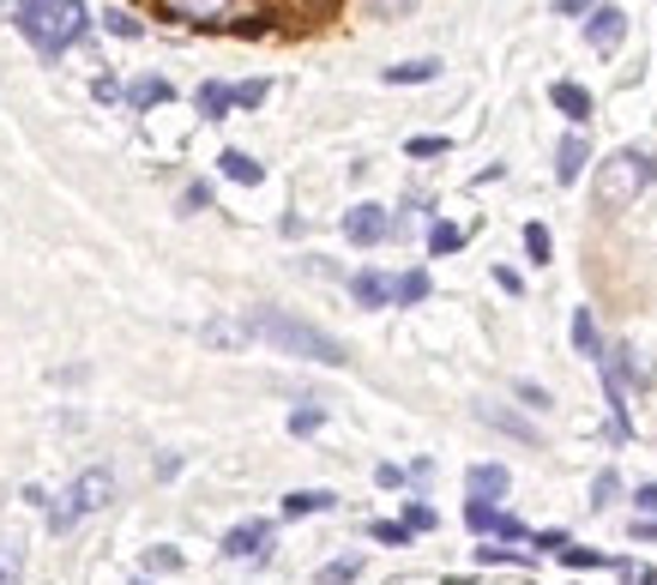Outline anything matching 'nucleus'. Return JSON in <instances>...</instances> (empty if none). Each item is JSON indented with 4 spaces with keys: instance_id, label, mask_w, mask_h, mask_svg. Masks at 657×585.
<instances>
[{
    "instance_id": "obj_1",
    "label": "nucleus",
    "mask_w": 657,
    "mask_h": 585,
    "mask_svg": "<svg viewBox=\"0 0 657 585\" xmlns=\"http://www.w3.org/2000/svg\"><path fill=\"white\" fill-rule=\"evenodd\" d=\"M13 19H19V31L37 42V54H66L90 31L85 0H19Z\"/></svg>"
},
{
    "instance_id": "obj_2",
    "label": "nucleus",
    "mask_w": 657,
    "mask_h": 585,
    "mask_svg": "<svg viewBox=\"0 0 657 585\" xmlns=\"http://www.w3.org/2000/svg\"><path fill=\"white\" fill-rule=\"evenodd\" d=\"M254 332L271 339L284 356H308V363H320V368H344L350 363V351L332 339V332H320L314 320H296V314H284V308H259Z\"/></svg>"
},
{
    "instance_id": "obj_3",
    "label": "nucleus",
    "mask_w": 657,
    "mask_h": 585,
    "mask_svg": "<svg viewBox=\"0 0 657 585\" xmlns=\"http://www.w3.org/2000/svg\"><path fill=\"white\" fill-rule=\"evenodd\" d=\"M657 182V157L652 151H609L592 175V206L597 211H628L645 187Z\"/></svg>"
},
{
    "instance_id": "obj_4",
    "label": "nucleus",
    "mask_w": 657,
    "mask_h": 585,
    "mask_svg": "<svg viewBox=\"0 0 657 585\" xmlns=\"http://www.w3.org/2000/svg\"><path fill=\"white\" fill-rule=\"evenodd\" d=\"M109 495H115V477H109V471H78L73 483H66L61 495H54L49 501V532L61 537V532H73L78 520H85V513H97L109 501Z\"/></svg>"
},
{
    "instance_id": "obj_5",
    "label": "nucleus",
    "mask_w": 657,
    "mask_h": 585,
    "mask_svg": "<svg viewBox=\"0 0 657 585\" xmlns=\"http://www.w3.org/2000/svg\"><path fill=\"white\" fill-rule=\"evenodd\" d=\"M621 37H628V13L621 7H592L585 13V49L609 54V49H621Z\"/></svg>"
},
{
    "instance_id": "obj_6",
    "label": "nucleus",
    "mask_w": 657,
    "mask_h": 585,
    "mask_svg": "<svg viewBox=\"0 0 657 585\" xmlns=\"http://www.w3.org/2000/svg\"><path fill=\"white\" fill-rule=\"evenodd\" d=\"M464 520H471V532H489V537H501V544H525V537H531V525H519L513 513L489 508V501H471Z\"/></svg>"
},
{
    "instance_id": "obj_7",
    "label": "nucleus",
    "mask_w": 657,
    "mask_h": 585,
    "mask_svg": "<svg viewBox=\"0 0 657 585\" xmlns=\"http://www.w3.org/2000/svg\"><path fill=\"white\" fill-rule=\"evenodd\" d=\"M387 230H392V218H387V206H350L344 211V235L356 247H374V242H387Z\"/></svg>"
},
{
    "instance_id": "obj_8",
    "label": "nucleus",
    "mask_w": 657,
    "mask_h": 585,
    "mask_svg": "<svg viewBox=\"0 0 657 585\" xmlns=\"http://www.w3.org/2000/svg\"><path fill=\"white\" fill-rule=\"evenodd\" d=\"M235 7H242V0H169V13L187 19V25H199V31L235 25Z\"/></svg>"
},
{
    "instance_id": "obj_9",
    "label": "nucleus",
    "mask_w": 657,
    "mask_h": 585,
    "mask_svg": "<svg viewBox=\"0 0 657 585\" xmlns=\"http://www.w3.org/2000/svg\"><path fill=\"white\" fill-rule=\"evenodd\" d=\"M266 549H271V520H247L223 537V556H235V561H259Z\"/></svg>"
},
{
    "instance_id": "obj_10",
    "label": "nucleus",
    "mask_w": 657,
    "mask_h": 585,
    "mask_svg": "<svg viewBox=\"0 0 657 585\" xmlns=\"http://www.w3.org/2000/svg\"><path fill=\"white\" fill-rule=\"evenodd\" d=\"M585 157H592L585 133H580V127H573V133H561V145H555V182H561V187H573V182H580V170H585Z\"/></svg>"
},
{
    "instance_id": "obj_11",
    "label": "nucleus",
    "mask_w": 657,
    "mask_h": 585,
    "mask_svg": "<svg viewBox=\"0 0 657 585\" xmlns=\"http://www.w3.org/2000/svg\"><path fill=\"white\" fill-rule=\"evenodd\" d=\"M549 103L561 109L573 127H585V121H592V92H585V85H573V78H555V85H549Z\"/></svg>"
},
{
    "instance_id": "obj_12",
    "label": "nucleus",
    "mask_w": 657,
    "mask_h": 585,
    "mask_svg": "<svg viewBox=\"0 0 657 585\" xmlns=\"http://www.w3.org/2000/svg\"><path fill=\"white\" fill-rule=\"evenodd\" d=\"M464 483H471V501H501L513 477H507V465H471Z\"/></svg>"
},
{
    "instance_id": "obj_13",
    "label": "nucleus",
    "mask_w": 657,
    "mask_h": 585,
    "mask_svg": "<svg viewBox=\"0 0 657 585\" xmlns=\"http://www.w3.org/2000/svg\"><path fill=\"white\" fill-rule=\"evenodd\" d=\"M350 296H356V308H387V302H392V278L387 272H356V278H350Z\"/></svg>"
},
{
    "instance_id": "obj_14",
    "label": "nucleus",
    "mask_w": 657,
    "mask_h": 585,
    "mask_svg": "<svg viewBox=\"0 0 657 585\" xmlns=\"http://www.w3.org/2000/svg\"><path fill=\"white\" fill-rule=\"evenodd\" d=\"M169 97H175V92H169V78H157V73H145V78H133V85H127L133 109H163Z\"/></svg>"
},
{
    "instance_id": "obj_15",
    "label": "nucleus",
    "mask_w": 657,
    "mask_h": 585,
    "mask_svg": "<svg viewBox=\"0 0 657 585\" xmlns=\"http://www.w3.org/2000/svg\"><path fill=\"white\" fill-rule=\"evenodd\" d=\"M230 109H235V85H223V78H206V85H199V115L218 121V115H230Z\"/></svg>"
},
{
    "instance_id": "obj_16",
    "label": "nucleus",
    "mask_w": 657,
    "mask_h": 585,
    "mask_svg": "<svg viewBox=\"0 0 657 585\" xmlns=\"http://www.w3.org/2000/svg\"><path fill=\"white\" fill-rule=\"evenodd\" d=\"M428 272H399L392 278V302H399V308H416V302H428Z\"/></svg>"
},
{
    "instance_id": "obj_17",
    "label": "nucleus",
    "mask_w": 657,
    "mask_h": 585,
    "mask_svg": "<svg viewBox=\"0 0 657 585\" xmlns=\"http://www.w3.org/2000/svg\"><path fill=\"white\" fill-rule=\"evenodd\" d=\"M223 175H230V182H242V187H259V182H266L259 157H247V151H223Z\"/></svg>"
},
{
    "instance_id": "obj_18",
    "label": "nucleus",
    "mask_w": 657,
    "mask_h": 585,
    "mask_svg": "<svg viewBox=\"0 0 657 585\" xmlns=\"http://www.w3.org/2000/svg\"><path fill=\"white\" fill-rule=\"evenodd\" d=\"M573 351H580V356H604V339H597L592 308H573Z\"/></svg>"
},
{
    "instance_id": "obj_19",
    "label": "nucleus",
    "mask_w": 657,
    "mask_h": 585,
    "mask_svg": "<svg viewBox=\"0 0 657 585\" xmlns=\"http://www.w3.org/2000/svg\"><path fill=\"white\" fill-rule=\"evenodd\" d=\"M435 73H440V61H399V66H387V85H428Z\"/></svg>"
},
{
    "instance_id": "obj_20",
    "label": "nucleus",
    "mask_w": 657,
    "mask_h": 585,
    "mask_svg": "<svg viewBox=\"0 0 657 585\" xmlns=\"http://www.w3.org/2000/svg\"><path fill=\"white\" fill-rule=\"evenodd\" d=\"M477 411L489 416L495 429H507V435H513V441H537V435H531V423H519L513 411H501V404H477Z\"/></svg>"
},
{
    "instance_id": "obj_21",
    "label": "nucleus",
    "mask_w": 657,
    "mask_h": 585,
    "mask_svg": "<svg viewBox=\"0 0 657 585\" xmlns=\"http://www.w3.org/2000/svg\"><path fill=\"white\" fill-rule=\"evenodd\" d=\"M447 133H416V139H404V157H416V163H428V157H440L447 151Z\"/></svg>"
},
{
    "instance_id": "obj_22",
    "label": "nucleus",
    "mask_w": 657,
    "mask_h": 585,
    "mask_svg": "<svg viewBox=\"0 0 657 585\" xmlns=\"http://www.w3.org/2000/svg\"><path fill=\"white\" fill-rule=\"evenodd\" d=\"M459 247H464L459 223H435V230H428V254H459Z\"/></svg>"
},
{
    "instance_id": "obj_23",
    "label": "nucleus",
    "mask_w": 657,
    "mask_h": 585,
    "mask_svg": "<svg viewBox=\"0 0 657 585\" xmlns=\"http://www.w3.org/2000/svg\"><path fill=\"white\" fill-rule=\"evenodd\" d=\"M356 573H362L356 556H338V561H326V568H320V585H350Z\"/></svg>"
},
{
    "instance_id": "obj_24",
    "label": "nucleus",
    "mask_w": 657,
    "mask_h": 585,
    "mask_svg": "<svg viewBox=\"0 0 657 585\" xmlns=\"http://www.w3.org/2000/svg\"><path fill=\"white\" fill-rule=\"evenodd\" d=\"M525 254L537 266H549V254H555V242H549V230H543V223H525Z\"/></svg>"
},
{
    "instance_id": "obj_25",
    "label": "nucleus",
    "mask_w": 657,
    "mask_h": 585,
    "mask_svg": "<svg viewBox=\"0 0 657 585\" xmlns=\"http://www.w3.org/2000/svg\"><path fill=\"white\" fill-rule=\"evenodd\" d=\"M326 508H332V495H284L290 520H302V513H326Z\"/></svg>"
},
{
    "instance_id": "obj_26",
    "label": "nucleus",
    "mask_w": 657,
    "mask_h": 585,
    "mask_svg": "<svg viewBox=\"0 0 657 585\" xmlns=\"http://www.w3.org/2000/svg\"><path fill=\"white\" fill-rule=\"evenodd\" d=\"M368 532H374V544H392V549H399V544H411V525H404V520H380V525H368Z\"/></svg>"
},
{
    "instance_id": "obj_27",
    "label": "nucleus",
    "mask_w": 657,
    "mask_h": 585,
    "mask_svg": "<svg viewBox=\"0 0 657 585\" xmlns=\"http://www.w3.org/2000/svg\"><path fill=\"white\" fill-rule=\"evenodd\" d=\"M271 92V78H247V85H235V109H259Z\"/></svg>"
},
{
    "instance_id": "obj_28",
    "label": "nucleus",
    "mask_w": 657,
    "mask_h": 585,
    "mask_svg": "<svg viewBox=\"0 0 657 585\" xmlns=\"http://www.w3.org/2000/svg\"><path fill=\"white\" fill-rule=\"evenodd\" d=\"M561 561H568V568H609V556H597V549H580V544L561 549Z\"/></svg>"
},
{
    "instance_id": "obj_29",
    "label": "nucleus",
    "mask_w": 657,
    "mask_h": 585,
    "mask_svg": "<svg viewBox=\"0 0 657 585\" xmlns=\"http://www.w3.org/2000/svg\"><path fill=\"white\" fill-rule=\"evenodd\" d=\"M616 471H597V483H592V508H609V501H616Z\"/></svg>"
},
{
    "instance_id": "obj_30",
    "label": "nucleus",
    "mask_w": 657,
    "mask_h": 585,
    "mask_svg": "<svg viewBox=\"0 0 657 585\" xmlns=\"http://www.w3.org/2000/svg\"><path fill=\"white\" fill-rule=\"evenodd\" d=\"M320 423H326V411H320V404H308V411H296V416H290V435H314Z\"/></svg>"
},
{
    "instance_id": "obj_31",
    "label": "nucleus",
    "mask_w": 657,
    "mask_h": 585,
    "mask_svg": "<svg viewBox=\"0 0 657 585\" xmlns=\"http://www.w3.org/2000/svg\"><path fill=\"white\" fill-rule=\"evenodd\" d=\"M19 568H25V549H7V556H0V585H19Z\"/></svg>"
},
{
    "instance_id": "obj_32",
    "label": "nucleus",
    "mask_w": 657,
    "mask_h": 585,
    "mask_svg": "<svg viewBox=\"0 0 657 585\" xmlns=\"http://www.w3.org/2000/svg\"><path fill=\"white\" fill-rule=\"evenodd\" d=\"M416 0H368V13L374 19H399V13H411Z\"/></svg>"
},
{
    "instance_id": "obj_33",
    "label": "nucleus",
    "mask_w": 657,
    "mask_h": 585,
    "mask_svg": "<svg viewBox=\"0 0 657 585\" xmlns=\"http://www.w3.org/2000/svg\"><path fill=\"white\" fill-rule=\"evenodd\" d=\"M90 97H97V103H115V97H121V85H115L109 73H97V78H90Z\"/></svg>"
},
{
    "instance_id": "obj_34",
    "label": "nucleus",
    "mask_w": 657,
    "mask_h": 585,
    "mask_svg": "<svg viewBox=\"0 0 657 585\" xmlns=\"http://www.w3.org/2000/svg\"><path fill=\"white\" fill-rule=\"evenodd\" d=\"M104 25L115 31V37H139V19H127V13H104Z\"/></svg>"
},
{
    "instance_id": "obj_35",
    "label": "nucleus",
    "mask_w": 657,
    "mask_h": 585,
    "mask_svg": "<svg viewBox=\"0 0 657 585\" xmlns=\"http://www.w3.org/2000/svg\"><path fill=\"white\" fill-rule=\"evenodd\" d=\"M633 508H640V513H657V483H640V489H633Z\"/></svg>"
},
{
    "instance_id": "obj_36",
    "label": "nucleus",
    "mask_w": 657,
    "mask_h": 585,
    "mask_svg": "<svg viewBox=\"0 0 657 585\" xmlns=\"http://www.w3.org/2000/svg\"><path fill=\"white\" fill-rule=\"evenodd\" d=\"M592 7H597V0H555V13H561V19H585Z\"/></svg>"
},
{
    "instance_id": "obj_37",
    "label": "nucleus",
    "mask_w": 657,
    "mask_h": 585,
    "mask_svg": "<svg viewBox=\"0 0 657 585\" xmlns=\"http://www.w3.org/2000/svg\"><path fill=\"white\" fill-rule=\"evenodd\" d=\"M404 525H411V532H428V525H435V508H404Z\"/></svg>"
},
{
    "instance_id": "obj_38",
    "label": "nucleus",
    "mask_w": 657,
    "mask_h": 585,
    "mask_svg": "<svg viewBox=\"0 0 657 585\" xmlns=\"http://www.w3.org/2000/svg\"><path fill=\"white\" fill-rule=\"evenodd\" d=\"M145 561H151V568H163V573H169V568H181V549H169V544H163V549H151V556H145Z\"/></svg>"
},
{
    "instance_id": "obj_39",
    "label": "nucleus",
    "mask_w": 657,
    "mask_h": 585,
    "mask_svg": "<svg viewBox=\"0 0 657 585\" xmlns=\"http://www.w3.org/2000/svg\"><path fill=\"white\" fill-rule=\"evenodd\" d=\"M374 483H380V489H404V471L399 465H380V471H374Z\"/></svg>"
},
{
    "instance_id": "obj_40",
    "label": "nucleus",
    "mask_w": 657,
    "mask_h": 585,
    "mask_svg": "<svg viewBox=\"0 0 657 585\" xmlns=\"http://www.w3.org/2000/svg\"><path fill=\"white\" fill-rule=\"evenodd\" d=\"M495 284H501L507 296H519V272H513V266H495Z\"/></svg>"
},
{
    "instance_id": "obj_41",
    "label": "nucleus",
    "mask_w": 657,
    "mask_h": 585,
    "mask_svg": "<svg viewBox=\"0 0 657 585\" xmlns=\"http://www.w3.org/2000/svg\"><path fill=\"white\" fill-rule=\"evenodd\" d=\"M519 399H525V404H537V411H543V404H549V392H537L531 380H519Z\"/></svg>"
},
{
    "instance_id": "obj_42",
    "label": "nucleus",
    "mask_w": 657,
    "mask_h": 585,
    "mask_svg": "<svg viewBox=\"0 0 657 585\" xmlns=\"http://www.w3.org/2000/svg\"><path fill=\"white\" fill-rule=\"evenodd\" d=\"M633 537H640V544H657V520H640V525H633Z\"/></svg>"
},
{
    "instance_id": "obj_43",
    "label": "nucleus",
    "mask_w": 657,
    "mask_h": 585,
    "mask_svg": "<svg viewBox=\"0 0 657 585\" xmlns=\"http://www.w3.org/2000/svg\"><path fill=\"white\" fill-rule=\"evenodd\" d=\"M640 585H657V568H645V573H640Z\"/></svg>"
},
{
    "instance_id": "obj_44",
    "label": "nucleus",
    "mask_w": 657,
    "mask_h": 585,
    "mask_svg": "<svg viewBox=\"0 0 657 585\" xmlns=\"http://www.w3.org/2000/svg\"><path fill=\"white\" fill-rule=\"evenodd\" d=\"M133 585H145V580H133Z\"/></svg>"
}]
</instances>
